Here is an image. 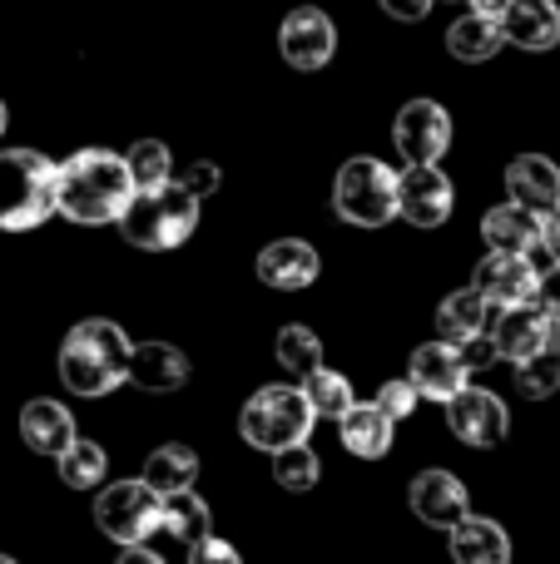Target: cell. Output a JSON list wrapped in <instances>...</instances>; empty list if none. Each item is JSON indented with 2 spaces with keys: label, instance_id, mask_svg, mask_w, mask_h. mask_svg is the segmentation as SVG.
I'll list each match as a JSON object with an SVG mask.
<instances>
[{
  "label": "cell",
  "instance_id": "40",
  "mask_svg": "<svg viewBox=\"0 0 560 564\" xmlns=\"http://www.w3.org/2000/svg\"><path fill=\"white\" fill-rule=\"evenodd\" d=\"M541 248L551 253V263H560V208L541 218Z\"/></svg>",
  "mask_w": 560,
  "mask_h": 564
},
{
  "label": "cell",
  "instance_id": "41",
  "mask_svg": "<svg viewBox=\"0 0 560 564\" xmlns=\"http://www.w3.org/2000/svg\"><path fill=\"white\" fill-rule=\"evenodd\" d=\"M119 564H164V560H159L154 550H144V545H129L125 555H119Z\"/></svg>",
  "mask_w": 560,
  "mask_h": 564
},
{
  "label": "cell",
  "instance_id": "4",
  "mask_svg": "<svg viewBox=\"0 0 560 564\" xmlns=\"http://www.w3.org/2000/svg\"><path fill=\"white\" fill-rule=\"evenodd\" d=\"M125 238L134 248H149V253H169V248L189 243V234L198 228V198L189 194L184 184H164L149 188V194H134V204L119 218Z\"/></svg>",
  "mask_w": 560,
  "mask_h": 564
},
{
  "label": "cell",
  "instance_id": "15",
  "mask_svg": "<svg viewBox=\"0 0 560 564\" xmlns=\"http://www.w3.org/2000/svg\"><path fill=\"white\" fill-rule=\"evenodd\" d=\"M466 361H462V351H456V341H427V347H417L412 351V387L422 391V397H432V401H452L456 391L466 387Z\"/></svg>",
  "mask_w": 560,
  "mask_h": 564
},
{
  "label": "cell",
  "instance_id": "31",
  "mask_svg": "<svg viewBox=\"0 0 560 564\" xmlns=\"http://www.w3.org/2000/svg\"><path fill=\"white\" fill-rule=\"evenodd\" d=\"M125 159H129V174H134V188H139V194L174 184V159H169V149L159 144V139H139V144L129 149Z\"/></svg>",
  "mask_w": 560,
  "mask_h": 564
},
{
  "label": "cell",
  "instance_id": "8",
  "mask_svg": "<svg viewBox=\"0 0 560 564\" xmlns=\"http://www.w3.org/2000/svg\"><path fill=\"white\" fill-rule=\"evenodd\" d=\"M392 139L407 154V164H437V159L446 154V144H452V115H446L437 99H412V105H402V115H397Z\"/></svg>",
  "mask_w": 560,
  "mask_h": 564
},
{
  "label": "cell",
  "instance_id": "2",
  "mask_svg": "<svg viewBox=\"0 0 560 564\" xmlns=\"http://www.w3.org/2000/svg\"><path fill=\"white\" fill-rule=\"evenodd\" d=\"M129 361H134V341L125 337V327L109 317H89L75 322L60 347V381L75 397H109L129 381Z\"/></svg>",
  "mask_w": 560,
  "mask_h": 564
},
{
  "label": "cell",
  "instance_id": "24",
  "mask_svg": "<svg viewBox=\"0 0 560 564\" xmlns=\"http://www.w3.org/2000/svg\"><path fill=\"white\" fill-rule=\"evenodd\" d=\"M337 426H343V446L363 460H377L392 451V416L383 406H353Z\"/></svg>",
  "mask_w": 560,
  "mask_h": 564
},
{
  "label": "cell",
  "instance_id": "33",
  "mask_svg": "<svg viewBox=\"0 0 560 564\" xmlns=\"http://www.w3.org/2000/svg\"><path fill=\"white\" fill-rule=\"evenodd\" d=\"M516 387H521L526 397H551L560 387V351L546 347V351H536L531 361H516Z\"/></svg>",
  "mask_w": 560,
  "mask_h": 564
},
{
  "label": "cell",
  "instance_id": "1",
  "mask_svg": "<svg viewBox=\"0 0 560 564\" xmlns=\"http://www.w3.org/2000/svg\"><path fill=\"white\" fill-rule=\"evenodd\" d=\"M134 174H129V159L109 154V149H79L60 164V214L69 224H115L125 218V208L134 204Z\"/></svg>",
  "mask_w": 560,
  "mask_h": 564
},
{
  "label": "cell",
  "instance_id": "13",
  "mask_svg": "<svg viewBox=\"0 0 560 564\" xmlns=\"http://www.w3.org/2000/svg\"><path fill=\"white\" fill-rule=\"evenodd\" d=\"M492 341L506 361H531L536 351L551 347V312L541 302H521V307H496Z\"/></svg>",
  "mask_w": 560,
  "mask_h": 564
},
{
  "label": "cell",
  "instance_id": "35",
  "mask_svg": "<svg viewBox=\"0 0 560 564\" xmlns=\"http://www.w3.org/2000/svg\"><path fill=\"white\" fill-rule=\"evenodd\" d=\"M189 564H244L238 560V550L228 545V540H198V545H189Z\"/></svg>",
  "mask_w": 560,
  "mask_h": 564
},
{
  "label": "cell",
  "instance_id": "7",
  "mask_svg": "<svg viewBox=\"0 0 560 564\" xmlns=\"http://www.w3.org/2000/svg\"><path fill=\"white\" fill-rule=\"evenodd\" d=\"M95 520L115 545H144L159 525H164V496L149 486L144 476L139 480H115V486L99 490L95 500Z\"/></svg>",
  "mask_w": 560,
  "mask_h": 564
},
{
  "label": "cell",
  "instance_id": "17",
  "mask_svg": "<svg viewBox=\"0 0 560 564\" xmlns=\"http://www.w3.org/2000/svg\"><path fill=\"white\" fill-rule=\"evenodd\" d=\"M317 268H323L317 263V248L303 243V238H278V243H268L258 253V278L278 292H298L308 282H317Z\"/></svg>",
  "mask_w": 560,
  "mask_h": 564
},
{
  "label": "cell",
  "instance_id": "9",
  "mask_svg": "<svg viewBox=\"0 0 560 564\" xmlns=\"http://www.w3.org/2000/svg\"><path fill=\"white\" fill-rule=\"evenodd\" d=\"M452 178L442 174L437 164H412L402 178H397V214L417 228H437L452 218Z\"/></svg>",
  "mask_w": 560,
  "mask_h": 564
},
{
  "label": "cell",
  "instance_id": "26",
  "mask_svg": "<svg viewBox=\"0 0 560 564\" xmlns=\"http://www.w3.org/2000/svg\"><path fill=\"white\" fill-rule=\"evenodd\" d=\"M144 480L159 496H179V490H194L198 480V456L189 446H159L144 466Z\"/></svg>",
  "mask_w": 560,
  "mask_h": 564
},
{
  "label": "cell",
  "instance_id": "36",
  "mask_svg": "<svg viewBox=\"0 0 560 564\" xmlns=\"http://www.w3.org/2000/svg\"><path fill=\"white\" fill-rule=\"evenodd\" d=\"M456 351H462V361H466V371H482V367H492L502 351H496V341H492V332L486 337H466V341H456Z\"/></svg>",
  "mask_w": 560,
  "mask_h": 564
},
{
  "label": "cell",
  "instance_id": "25",
  "mask_svg": "<svg viewBox=\"0 0 560 564\" xmlns=\"http://www.w3.org/2000/svg\"><path fill=\"white\" fill-rule=\"evenodd\" d=\"M446 45H452V55L456 59H492L496 50L506 45V30H502V20H492V15H462L452 30H446Z\"/></svg>",
  "mask_w": 560,
  "mask_h": 564
},
{
  "label": "cell",
  "instance_id": "23",
  "mask_svg": "<svg viewBox=\"0 0 560 564\" xmlns=\"http://www.w3.org/2000/svg\"><path fill=\"white\" fill-rule=\"evenodd\" d=\"M452 560L456 564H511V540L496 520L472 516L452 530Z\"/></svg>",
  "mask_w": 560,
  "mask_h": 564
},
{
  "label": "cell",
  "instance_id": "42",
  "mask_svg": "<svg viewBox=\"0 0 560 564\" xmlns=\"http://www.w3.org/2000/svg\"><path fill=\"white\" fill-rule=\"evenodd\" d=\"M472 6H476V15H492V20H502L511 0H472Z\"/></svg>",
  "mask_w": 560,
  "mask_h": 564
},
{
  "label": "cell",
  "instance_id": "28",
  "mask_svg": "<svg viewBox=\"0 0 560 564\" xmlns=\"http://www.w3.org/2000/svg\"><path fill=\"white\" fill-rule=\"evenodd\" d=\"M303 397L313 401V411H317V416H333V421H343L347 411L357 406V397H353V381H347V377H337V371H327V367H317L313 377H303Z\"/></svg>",
  "mask_w": 560,
  "mask_h": 564
},
{
  "label": "cell",
  "instance_id": "22",
  "mask_svg": "<svg viewBox=\"0 0 560 564\" xmlns=\"http://www.w3.org/2000/svg\"><path fill=\"white\" fill-rule=\"evenodd\" d=\"M129 381L144 391H179L189 381V361H184V351L169 347V341H144V347H134Z\"/></svg>",
  "mask_w": 560,
  "mask_h": 564
},
{
  "label": "cell",
  "instance_id": "39",
  "mask_svg": "<svg viewBox=\"0 0 560 564\" xmlns=\"http://www.w3.org/2000/svg\"><path fill=\"white\" fill-rule=\"evenodd\" d=\"M383 10L392 20H422L432 10V0H383Z\"/></svg>",
  "mask_w": 560,
  "mask_h": 564
},
{
  "label": "cell",
  "instance_id": "3",
  "mask_svg": "<svg viewBox=\"0 0 560 564\" xmlns=\"http://www.w3.org/2000/svg\"><path fill=\"white\" fill-rule=\"evenodd\" d=\"M50 214H60V164L40 149H6L0 154V228L30 234Z\"/></svg>",
  "mask_w": 560,
  "mask_h": 564
},
{
  "label": "cell",
  "instance_id": "29",
  "mask_svg": "<svg viewBox=\"0 0 560 564\" xmlns=\"http://www.w3.org/2000/svg\"><path fill=\"white\" fill-rule=\"evenodd\" d=\"M105 470H109V460H105V446H99V441L79 436L75 446L60 456V480H65L69 490H95L99 480H105Z\"/></svg>",
  "mask_w": 560,
  "mask_h": 564
},
{
  "label": "cell",
  "instance_id": "14",
  "mask_svg": "<svg viewBox=\"0 0 560 564\" xmlns=\"http://www.w3.org/2000/svg\"><path fill=\"white\" fill-rule=\"evenodd\" d=\"M412 510H417V520L432 530H456L462 520H472L466 486L452 470H422V476L412 480Z\"/></svg>",
  "mask_w": 560,
  "mask_h": 564
},
{
  "label": "cell",
  "instance_id": "18",
  "mask_svg": "<svg viewBox=\"0 0 560 564\" xmlns=\"http://www.w3.org/2000/svg\"><path fill=\"white\" fill-rule=\"evenodd\" d=\"M506 188H511V204L531 208V214H556L560 208V169L541 154H521L506 169Z\"/></svg>",
  "mask_w": 560,
  "mask_h": 564
},
{
  "label": "cell",
  "instance_id": "20",
  "mask_svg": "<svg viewBox=\"0 0 560 564\" xmlns=\"http://www.w3.org/2000/svg\"><path fill=\"white\" fill-rule=\"evenodd\" d=\"M482 238L492 243V253L531 258V248H541V214H531V208H521V204H502L482 218Z\"/></svg>",
  "mask_w": 560,
  "mask_h": 564
},
{
  "label": "cell",
  "instance_id": "11",
  "mask_svg": "<svg viewBox=\"0 0 560 564\" xmlns=\"http://www.w3.org/2000/svg\"><path fill=\"white\" fill-rule=\"evenodd\" d=\"M446 421H452L456 441L466 446H496L506 436V401L496 391H482V387H462L452 401H446Z\"/></svg>",
  "mask_w": 560,
  "mask_h": 564
},
{
  "label": "cell",
  "instance_id": "19",
  "mask_svg": "<svg viewBox=\"0 0 560 564\" xmlns=\"http://www.w3.org/2000/svg\"><path fill=\"white\" fill-rule=\"evenodd\" d=\"M502 30L521 50H556L560 45V6L556 0H511Z\"/></svg>",
  "mask_w": 560,
  "mask_h": 564
},
{
  "label": "cell",
  "instance_id": "38",
  "mask_svg": "<svg viewBox=\"0 0 560 564\" xmlns=\"http://www.w3.org/2000/svg\"><path fill=\"white\" fill-rule=\"evenodd\" d=\"M536 302H541L551 317H560V263H551L541 273V288H536Z\"/></svg>",
  "mask_w": 560,
  "mask_h": 564
},
{
  "label": "cell",
  "instance_id": "34",
  "mask_svg": "<svg viewBox=\"0 0 560 564\" xmlns=\"http://www.w3.org/2000/svg\"><path fill=\"white\" fill-rule=\"evenodd\" d=\"M417 397H422V391H417L412 381H387V387L377 391V406H383L392 421H402V416L417 411Z\"/></svg>",
  "mask_w": 560,
  "mask_h": 564
},
{
  "label": "cell",
  "instance_id": "10",
  "mask_svg": "<svg viewBox=\"0 0 560 564\" xmlns=\"http://www.w3.org/2000/svg\"><path fill=\"white\" fill-rule=\"evenodd\" d=\"M278 45H283V59L293 69H323L337 50V30L317 6H298L288 10L283 30H278Z\"/></svg>",
  "mask_w": 560,
  "mask_h": 564
},
{
  "label": "cell",
  "instance_id": "12",
  "mask_svg": "<svg viewBox=\"0 0 560 564\" xmlns=\"http://www.w3.org/2000/svg\"><path fill=\"white\" fill-rule=\"evenodd\" d=\"M476 292H482L492 307H521V302L536 297V288H541V273L531 268V258L526 253H486L482 263H476Z\"/></svg>",
  "mask_w": 560,
  "mask_h": 564
},
{
  "label": "cell",
  "instance_id": "37",
  "mask_svg": "<svg viewBox=\"0 0 560 564\" xmlns=\"http://www.w3.org/2000/svg\"><path fill=\"white\" fill-rule=\"evenodd\" d=\"M179 184H184L189 194H194L198 204H204V198H208V194H214V188H218V164H189V174L179 178Z\"/></svg>",
  "mask_w": 560,
  "mask_h": 564
},
{
  "label": "cell",
  "instance_id": "5",
  "mask_svg": "<svg viewBox=\"0 0 560 564\" xmlns=\"http://www.w3.org/2000/svg\"><path fill=\"white\" fill-rule=\"evenodd\" d=\"M317 411L303 397V387H263L254 391V401L244 406V441L258 451H288L303 446L308 431H313Z\"/></svg>",
  "mask_w": 560,
  "mask_h": 564
},
{
  "label": "cell",
  "instance_id": "44",
  "mask_svg": "<svg viewBox=\"0 0 560 564\" xmlns=\"http://www.w3.org/2000/svg\"><path fill=\"white\" fill-rule=\"evenodd\" d=\"M6 124H10V115H6V99H0V134H6Z\"/></svg>",
  "mask_w": 560,
  "mask_h": 564
},
{
  "label": "cell",
  "instance_id": "45",
  "mask_svg": "<svg viewBox=\"0 0 560 564\" xmlns=\"http://www.w3.org/2000/svg\"><path fill=\"white\" fill-rule=\"evenodd\" d=\"M0 564H15V560H10V555H0Z\"/></svg>",
  "mask_w": 560,
  "mask_h": 564
},
{
  "label": "cell",
  "instance_id": "6",
  "mask_svg": "<svg viewBox=\"0 0 560 564\" xmlns=\"http://www.w3.org/2000/svg\"><path fill=\"white\" fill-rule=\"evenodd\" d=\"M333 204L337 218L357 228H383L392 224L397 214V174L373 154H357L337 169V184H333Z\"/></svg>",
  "mask_w": 560,
  "mask_h": 564
},
{
  "label": "cell",
  "instance_id": "30",
  "mask_svg": "<svg viewBox=\"0 0 560 564\" xmlns=\"http://www.w3.org/2000/svg\"><path fill=\"white\" fill-rule=\"evenodd\" d=\"M278 361H283L293 377H313L317 367H323V341H317L313 327H303V322H293V327L278 332Z\"/></svg>",
  "mask_w": 560,
  "mask_h": 564
},
{
  "label": "cell",
  "instance_id": "21",
  "mask_svg": "<svg viewBox=\"0 0 560 564\" xmlns=\"http://www.w3.org/2000/svg\"><path fill=\"white\" fill-rule=\"evenodd\" d=\"M496 322V307L482 297L476 288H462L452 292V297L437 307V332H442V341H466V337H486Z\"/></svg>",
  "mask_w": 560,
  "mask_h": 564
},
{
  "label": "cell",
  "instance_id": "27",
  "mask_svg": "<svg viewBox=\"0 0 560 564\" xmlns=\"http://www.w3.org/2000/svg\"><path fill=\"white\" fill-rule=\"evenodd\" d=\"M164 530L184 545H198V540H208L214 520H208V506L194 490H179V496H164Z\"/></svg>",
  "mask_w": 560,
  "mask_h": 564
},
{
  "label": "cell",
  "instance_id": "43",
  "mask_svg": "<svg viewBox=\"0 0 560 564\" xmlns=\"http://www.w3.org/2000/svg\"><path fill=\"white\" fill-rule=\"evenodd\" d=\"M551 347H556V351H560V317H556V322H551Z\"/></svg>",
  "mask_w": 560,
  "mask_h": 564
},
{
  "label": "cell",
  "instance_id": "32",
  "mask_svg": "<svg viewBox=\"0 0 560 564\" xmlns=\"http://www.w3.org/2000/svg\"><path fill=\"white\" fill-rule=\"evenodd\" d=\"M317 476H323V460H317V451L308 446H288V451H278L273 456V480L283 490H313L317 486Z\"/></svg>",
  "mask_w": 560,
  "mask_h": 564
},
{
  "label": "cell",
  "instance_id": "16",
  "mask_svg": "<svg viewBox=\"0 0 560 564\" xmlns=\"http://www.w3.org/2000/svg\"><path fill=\"white\" fill-rule=\"evenodd\" d=\"M20 441H25L35 456H65L69 446H75V416H69L60 401H50V397H35V401H25V411H20Z\"/></svg>",
  "mask_w": 560,
  "mask_h": 564
}]
</instances>
